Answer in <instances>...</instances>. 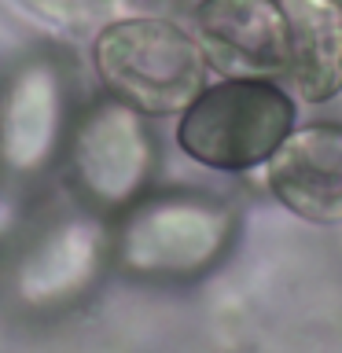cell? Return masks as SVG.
I'll use <instances>...</instances> for the list:
<instances>
[{
	"instance_id": "6da1fadb",
	"label": "cell",
	"mask_w": 342,
	"mask_h": 353,
	"mask_svg": "<svg viewBox=\"0 0 342 353\" xmlns=\"http://www.w3.org/2000/svg\"><path fill=\"white\" fill-rule=\"evenodd\" d=\"M291 125L294 103L280 85L265 77H228L184 107L177 143L210 170H250L272 159Z\"/></svg>"
},
{
	"instance_id": "7a4b0ae2",
	"label": "cell",
	"mask_w": 342,
	"mask_h": 353,
	"mask_svg": "<svg viewBox=\"0 0 342 353\" xmlns=\"http://www.w3.org/2000/svg\"><path fill=\"white\" fill-rule=\"evenodd\" d=\"M96 70L110 92L132 107L148 114H173L203 92L206 55L173 22L129 19L99 33Z\"/></svg>"
},
{
	"instance_id": "3957f363",
	"label": "cell",
	"mask_w": 342,
	"mask_h": 353,
	"mask_svg": "<svg viewBox=\"0 0 342 353\" xmlns=\"http://www.w3.org/2000/svg\"><path fill=\"white\" fill-rule=\"evenodd\" d=\"M269 188L291 214L316 225H342V125L287 132L269 159Z\"/></svg>"
},
{
	"instance_id": "277c9868",
	"label": "cell",
	"mask_w": 342,
	"mask_h": 353,
	"mask_svg": "<svg viewBox=\"0 0 342 353\" xmlns=\"http://www.w3.org/2000/svg\"><path fill=\"white\" fill-rule=\"evenodd\" d=\"M195 19L221 70L236 77L283 70V11L276 0H206Z\"/></svg>"
},
{
	"instance_id": "5b68a950",
	"label": "cell",
	"mask_w": 342,
	"mask_h": 353,
	"mask_svg": "<svg viewBox=\"0 0 342 353\" xmlns=\"http://www.w3.org/2000/svg\"><path fill=\"white\" fill-rule=\"evenodd\" d=\"M283 77L309 103L342 92V0H280Z\"/></svg>"
}]
</instances>
